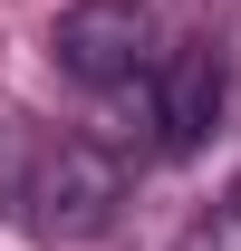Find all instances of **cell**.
<instances>
[{"mask_svg": "<svg viewBox=\"0 0 241 251\" xmlns=\"http://www.w3.org/2000/svg\"><path fill=\"white\" fill-rule=\"evenodd\" d=\"M10 213L29 232H48V242H87L116 213V164L96 155L87 135H29V164H20Z\"/></svg>", "mask_w": 241, "mask_h": 251, "instance_id": "cell-1", "label": "cell"}, {"mask_svg": "<svg viewBox=\"0 0 241 251\" xmlns=\"http://www.w3.org/2000/svg\"><path fill=\"white\" fill-rule=\"evenodd\" d=\"M222 97H232V68L212 39H183L154 58V145L164 155H203L212 126H222Z\"/></svg>", "mask_w": 241, "mask_h": 251, "instance_id": "cell-3", "label": "cell"}, {"mask_svg": "<svg viewBox=\"0 0 241 251\" xmlns=\"http://www.w3.org/2000/svg\"><path fill=\"white\" fill-rule=\"evenodd\" d=\"M48 58L77 77V87H125L145 77L164 49H154V10L145 0H77L58 29H48Z\"/></svg>", "mask_w": 241, "mask_h": 251, "instance_id": "cell-2", "label": "cell"}]
</instances>
